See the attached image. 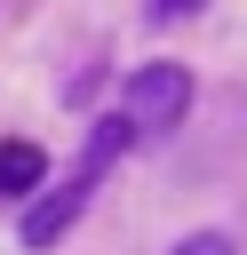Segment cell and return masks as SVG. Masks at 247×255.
Returning a JSON list of instances; mask_svg holds the SVG:
<instances>
[{"mask_svg": "<svg viewBox=\"0 0 247 255\" xmlns=\"http://www.w3.org/2000/svg\"><path fill=\"white\" fill-rule=\"evenodd\" d=\"M183 112H191V72H183V64H135V72H127V88H120L127 135H159V128H175Z\"/></svg>", "mask_w": 247, "mask_h": 255, "instance_id": "obj_1", "label": "cell"}, {"mask_svg": "<svg viewBox=\"0 0 247 255\" xmlns=\"http://www.w3.org/2000/svg\"><path fill=\"white\" fill-rule=\"evenodd\" d=\"M88 199H96V183H88V175L72 167L64 183H48V191H40L32 207H24V223H16V239H24V247H56V239H64L72 223H80V207H88Z\"/></svg>", "mask_w": 247, "mask_h": 255, "instance_id": "obj_2", "label": "cell"}, {"mask_svg": "<svg viewBox=\"0 0 247 255\" xmlns=\"http://www.w3.org/2000/svg\"><path fill=\"white\" fill-rule=\"evenodd\" d=\"M127 143H135V135H127V120H120V112H104V120H96V135H88V151H80V175H88V183H104V167H112Z\"/></svg>", "mask_w": 247, "mask_h": 255, "instance_id": "obj_3", "label": "cell"}, {"mask_svg": "<svg viewBox=\"0 0 247 255\" xmlns=\"http://www.w3.org/2000/svg\"><path fill=\"white\" fill-rule=\"evenodd\" d=\"M40 175H48L40 143H0V199H24V191H40Z\"/></svg>", "mask_w": 247, "mask_h": 255, "instance_id": "obj_4", "label": "cell"}, {"mask_svg": "<svg viewBox=\"0 0 247 255\" xmlns=\"http://www.w3.org/2000/svg\"><path fill=\"white\" fill-rule=\"evenodd\" d=\"M175 255H239V247H231V231H191Z\"/></svg>", "mask_w": 247, "mask_h": 255, "instance_id": "obj_5", "label": "cell"}]
</instances>
